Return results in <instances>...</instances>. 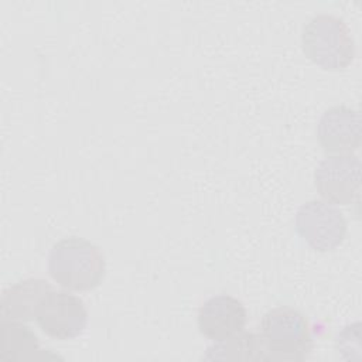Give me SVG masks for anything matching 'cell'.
Masks as SVG:
<instances>
[{
    "label": "cell",
    "instance_id": "obj_1",
    "mask_svg": "<svg viewBox=\"0 0 362 362\" xmlns=\"http://www.w3.org/2000/svg\"><path fill=\"white\" fill-rule=\"evenodd\" d=\"M105 273V255L86 239L65 238L54 243L49 250L48 274L66 290H93L102 283Z\"/></svg>",
    "mask_w": 362,
    "mask_h": 362
},
{
    "label": "cell",
    "instance_id": "obj_2",
    "mask_svg": "<svg viewBox=\"0 0 362 362\" xmlns=\"http://www.w3.org/2000/svg\"><path fill=\"white\" fill-rule=\"evenodd\" d=\"M304 55L324 71H344L355 59L356 47L348 24L334 14L311 17L301 31Z\"/></svg>",
    "mask_w": 362,
    "mask_h": 362
},
{
    "label": "cell",
    "instance_id": "obj_3",
    "mask_svg": "<svg viewBox=\"0 0 362 362\" xmlns=\"http://www.w3.org/2000/svg\"><path fill=\"white\" fill-rule=\"evenodd\" d=\"M269 361H304L313 351V337L305 315L287 305L269 310L260 321Z\"/></svg>",
    "mask_w": 362,
    "mask_h": 362
},
{
    "label": "cell",
    "instance_id": "obj_4",
    "mask_svg": "<svg viewBox=\"0 0 362 362\" xmlns=\"http://www.w3.org/2000/svg\"><path fill=\"white\" fill-rule=\"evenodd\" d=\"M40 329L57 341H68L79 337L88 324L85 303L64 290H51L40 301L35 317Z\"/></svg>",
    "mask_w": 362,
    "mask_h": 362
},
{
    "label": "cell",
    "instance_id": "obj_5",
    "mask_svg": "<svg viewBox=\"0 0 362 362\" xmlns=\"http://www.w3.org/2000/svg\"><path fill=\"white\" fill-rule=\"evenodd\" d=\"M296 229L317 252H331L345 239L348 225L344 215L325 201L304 202L296 214Z\"/></svg>",
    "mask_w": 362,
    "mask_h": 362
},
{
    "label": "cell",
    "instance_id": "obj_6",
    "mask_svg": "<svg viewBox=\"0 0 362 362\" xmlns=\"http://www.w3.org/2000/svg\"><path fill=\"white\" fill-rule=\"evenodd\" d=\"M361 160L354 154L328 156L314 171V184L320 197L331 205H348L359 195Z\"/></svg>",
    "mask_w": 362,
    "mask_h": 362
},
{
    "label": "cell",
    "instance_id": "obj_7",
    "mask_svg": "<svg viewBox=\"0 0 362 362\" xmlns=\"http://www.w3.org/2000/svg\"><path fill=\"white\" fill-rule=\"evenodd\" d=\"M317 139L325 153L352 154L362 140L361 113L344 105L328 107L318 120Z\"/></svg>",
    "mask_w": 362,
    "mask_h": 362
},
{
    "label": "cell",
    "instance_id": "obj_8",
    "mask_svg": "<svg viewBox=\"0 0 362 362\" xmlns=\"http://www.w3.org/2000/svg\"><path fill=\"white\" fill-rule=\"evenodd\" d=\"M247 322L243 303L228 294H218L204 301L198 310V331L208 339L219 342L242 332Z\"/></svg>",
    "mask_w": 362,
    "mask_h": 362
},
{
    "label": "cell",
    "instance_id": "obj_9",
    "mask_svg": "<svg viewBox=\"0 0 362 362\" xmlns=\"http://www.w3.org/2000/svg\"><path fill=\"white\" fill-rule=\"evenodd\" d=\"M52 290L42 279H25L7 287L0 300V317L3 321H31L41 298Z\"/></svg>",
    "mask_w": 362,
    "mask_h": 362
},
{
    "label": "cell",
    "instance_id": "obj_10",
    "mask_svg": "<svg viewBox=\"0 0 362 362\" xmlns=\"http://www.w3.org/2000/svg\"><path fill=\"white\" fill-rule=\"evenodd\" d=\"M204 359L269 361V354L260 334H249L242 331L228 339L215 342V345L208 348Z\"/></svg>",
    "mask_w": 362,
    "mask_h": 362
},
{
    "label": "cell",
    "instance_id": "obj_11",
    "mask_svg": "<svg viewBox=\"0 0 362 362\" xmlns=\"http://www.w3.org/2000/svg\"><path fill=\"white\" fill-rule=\"evenodd\" d=\"M1 358L7 361H21L35 358L40 352L37 335L25 325L17 321L1 322Z\"/></svg>",
    "mask_w": 362,
    "mask_h": 362
},
{
    "label": "cell",
    "instance_id": "obj_12",
    "mask_svg": "<svg viewBox=\"0 0 362 362\" xmlns=\"http://www.w3.org/2000/svg\"><path fill=\"white\" fill-rule=\"evenodd\" d=\"M361 322L344 327L335 338V349L342 359H361Z\"/></svg>",
    "mask_w": 362,
    "mask_h": 362
}]
</instances>
